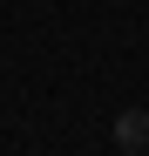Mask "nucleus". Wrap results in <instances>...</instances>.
Wrapping results in <instances>:
<instances>
[{"mask_svg": "<svg viewBox=\"0 0 149 156\" xmlns=\"http://www.w3.org/2000/svg\"><path fill=\"white\" fill-rule=\"evenodd\" d=\"M109 136H115V149H149V109H122L109 122Z\"/></svg>", "mask_w": 149, "mask_h": 156, "instance_id": "f257e3e1", "label": "nucleus"}, {"mask_svg": "<svg viewBox=\"0 0 149 156\" xmlns=\"http://www.w3.org/2000/svg\"><path fill=\"white\" fill-rule=\"evenodd\" d=\"M115 156H149V149H115Z\"/></svg>", "mask_w": 149, "mask_h": 156, "instance_id": "f03ea898", "label": "nucleus"}]
</instances>
